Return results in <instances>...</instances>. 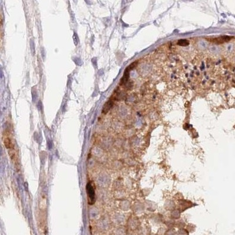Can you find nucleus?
Returning <instances> with one entry per match:
<instances>
[{
    "label": "nucleus",
    "instance_id": "obj_1",
    "mask_svg": "<svg viewBox=\"0 0 235 235\" xmlns=\"http://www.w3.org/2000/svg\"><path fill=\"white\" fill-rule=\"evenodd\" d=\"M86 193L88 198V203L93 204L95 200V192L94 188L91 182L88 183L86 185Z\"/></svg>",
    "mask_w": 235,
    "mask_h": 235
},
{
    "label": "nucleus",
    "instance_id": "obj_2",
    "mask_svg": "<svg viewBox=\"0 0 235 235\" xmlns=\"http://www.w3.org/2000/svg\"><path fill=\"white\" fill-rule=\"evenodd\" d=\"M137 64H138V62L135 61V62L132 63L131 65H129L126 68V70H125L124 74V76H123V77L122 78V79L121 80V82H120L121 85H123V84H125V83H127V82L128 81V80L129 79V77L130 71L136 67Z\"/></svg>",
    "mask_w": 235,
    "mask_h": 235
},
{
    "label": "nucleus",
    "instance_id": "obj_3",
    "mask_svg": "<svg viewBox=\"0 0 235 235\" xmlns=\"http://www.w3.org/2000/svg\"><path fill=\"white\" fill-rule=\"evenodd\" d=\"M231 39H232V37L225 35V36H222L220 37L213 38L212 40H209V41H210L212 42L216 43V44H222V43L227 42L230 41L231 40Z\"/></svg>",
    "mask_w": 235,
    "mask_h": 235
},
{
    "label": "nucleus",
    "instance_id": "obj_4",
    "mask_svg": "<svg viewBox=\"0 0 235 235\" xmlns=\"http://www.w3.org/2000/svg\"><path fill=\"white\" fill-rule=\"evenodd\" d=\"M113 101H112L111 99H110V100H109L108 101H107V102L105 104L104 106H103V109H102V112L103 113L106 114V113L111 109V108H112V105H113Z\"/></svg>",
    "mask_w": 235,
    "mask_h": 235
},
{
    "label": "nucleus",
    "instance_id": "obj_5",
    "mask_svg": "<svg viewBox=\"0 0 235 235\" xmlns=\"http://www.w3.org/2000/svg\"><path fill=\"white\" fill-rule=\"evenodd\" d=\"M189 44V42L186 40H180L178 41V45L182 47H186Z\"/></svg>",
    "mask_w": 235,
    "mask_h": 235
}]
</instances>
